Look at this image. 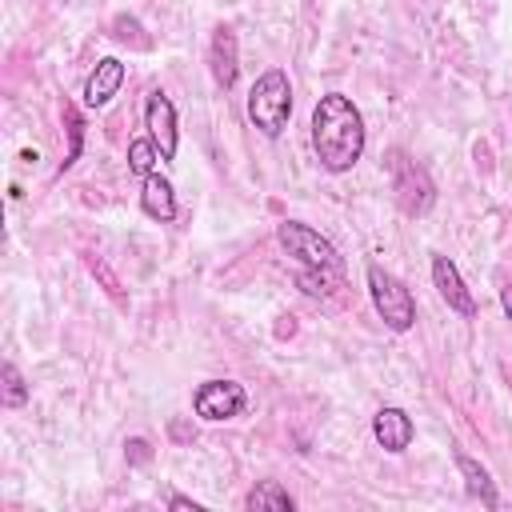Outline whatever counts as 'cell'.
Here are the masks:
<instances>
[{
  "mask_svg": "<svg viewBox=\"0 0 512 512\" xmlns=\"http://www.w3.org/2000/svg\"><path fill=\"white\" fill-rule=\"evenodd\" d=\"M364 116L352 104V96L344 92H324L312 108V152L320 160L324 172L340 176L348 168H356V160L364 156Z\"/></svg>",
  "mask_w": 512,
  "mask_h": 512,
  "instance_id": "6da1fadb",
  "label": "cell"
},
{
  "mask_svg": "<svg viewBox=\"0 0 512 512\" xmlns=\"http://www.w3.org/2000/svg\"><path fill=\"white\" fill-rule=\"evenodd\" d=\"M248 120L268 136L276 140L288 120H292V80L284 68H268L256 76L252 92H248Z\"/></svg>",
  "mask_w": 512,
  "mask_h": 512,
  "instance_id": "7a4b0ae2",
  "label": "cell"
},
{
  "mask_svg": "<svg viewBox=\"0 0 512 512\" xmlns=\"http://www.w3.org/2000/svg\"><path fill=\"white\" fill-rule=\"evenodd\" d=\"M364 276H368V296H372V308H376V316L392 328V332H408L412 324H416V300H412V292L404 288V280L400 276H392L384 264H368L364 268Z\"/></svg>",
  "mask_w": 512,
  "mask_h": 512,
  "instance_id": "3957f363",
  "label": "cell"
},
{
  "mask_svg": "<svg viewBox=\"0 0 512 512\" xmlns=\"http://www.w3.org/2000/svg\"><path fill=\"white\" fill-rule=\"evenodd\" d=\"M276 240L288 256H296L304 268H328V272H340V256H336V244L328 236H320L316 228L300 224V220H280L276 224Z\"/></svg>",
  "mask_w": 512,
  "mask_h": 512,
  "instance_id": "277c9868",
  "label": "cell"
},
{
  "mask_svg": "<svg viewBox=\"0 0 512 512\" xmlns=\"http://www.w3.org/2000/svg\"><path fill=\"white\" fill-rule=\"evenodd\" d=\"M392 192H396L400 212H408V216H424L436 204V184L404 152H392Z\"/></svg>",
  "mask_w": 512,
  "mask_h": 512,
  "instance_id": "5b68a950",
  "label": "cell"
},
{
  "mask_svg": "<svg viewBox=\"0 0 512 512\" xmlns=\"http://www.w3.org/2000/svg\"><path fill=\"white\" fill-rule=\"evenodd\" d=\"M192 408H196V416L208 420V424L236 420V416L248 408V392H244V384H236V380H204V384L196 388V396H192Z\"/></svg>",
  "mask_w": 512,
  "mask_h": 512,
  "instance_id": "8992f818",
  "label": "cell"
},
{
  "mask_svg": "<svg viewBox=\"0 0 512 512\" xmlns=\"http://www.w3.org/2000/svg\"><path fill=\"white\" fill-rule=\"evenodd\" d=\"M144 128L156 140L160 160H172L176 156V144H180V132H176V108H172V100L160 88H152L148 100H144Z\"/></svg>",
  "mask_w": 512,
  "mask_h": 512,
  "instance_id": "52a82bcc",
  "label": "cell"
},
{
  "mask_svg": "<svg viewBox=\"0 0 512 512\" xmlns=\"http://www.w3.org/2000/svg\"><path fill=\"white\" fill-rule=\"evenodd\" d=\"M432 284H436V292H440V300L456 312V316H476V300H472V292L464 288V276H460V268L448 260V256H432Z\"/></svg>",
  "mask_w": 512,
  "mask_h": 512,
  "instance_id": "ba28073f",
  "label": "cell"
},
{
  "mask_svg": "<svg viewBox=\"0 0 512 512\" xmlns=\"http://www.w3.org/2000/svg\"><path fill=\"white\" fill-rule=\"evenodd\" d=\"M372 436H376V444L384 448V452H404L408 444H412V436H416V424H412V416L404 412V408H396V404H384L376 416H372Z\"/></svg>",
  "mask_w": 512,
  "mask_h": 512,
  "instance_id": "9c48e42d",
  "label": "cell"
},
{
  "mask_svg": "<svg viewBox=\"0 0 512 512\" xmlns=\"http://www.w3.org/2000/svg\"><path fill=\"white\" fill-rule=\"evenodd\" d=\"M240 56H236V32L232 28H216L212 32V44H208V68H212V80H216V88H232L236 84V72H240V64H236Z\"/></svg>",
  "mask_w": 512,
  "mask_h": 512,
  "instance_id": "30bf717a",
  "label": "cell"
},
{
  "mask_svg": "<svg viewBox=\"0 0 512 512\" xmlns=\"http://www.w3.org/2000/svg\"><path fill=\"white\" fill-rule=\"evenodd\" d=\"M120 84H124V64H120L116 56L96 60V68H92L88 80H84V104H88V108H104V104L120 92Z\"/></svg>",
  "mask_w": 512,
  "mask_h": 512,
  "instance_id": "8fae6325",
  "label": "cell"
},
{
  "mask_svg": "<svg viewBox=\"0 0 512 512\" xmlns=\"http://www.w3.org/2000/svg\"><path fill=\"white\" fill-rule=\"evenodd\" d=\"M140 208H144L152 220H160V224L176 220V192H172V184H168L160 172L144 176V184H140Z\"/></svg>",
  "mask_w": 512,
  "mask_h": 512,
  "instance_id": "7c38bea8",
  "label": "cell"
},
{
  "mask_svg": "<svg viewBox=\"0 0 512 512\" xmlns=\"http://www.w3.org/2000/svg\"><path fill=\"white\" fill-rule=\"evenodd\" d=\"M456 468H460V476H464V488H468V496H476L484 508H496V504H500V496H496V484H492V476H488V468H484L480 460H472V456L456 452Z\"/></svg>",
  "mask_w": 512,
  "mask_h": 512,
  "instance_id": "4fadbf2b",
  "label": "cell"
},
{
  "mask_svg": "<svg viewBox=\"0 0 512 512\" xmlns=\"http://www.w3.org/2000/svg\"><path fill=\"white\" fill-rule=\"evenodd\" d=\"M244 508L248 512H292L296 500L288 496V488L280 480H260L248 496H244Z\"/></svg>",
  "mask_w": 512,
  "mask_h": 512,
  "instance_id": "5bb4252c",
  "label": "cell"
},
{
  "mask_svg": "<svg viewBox=\"0 0 512 512\" xmlns=\"http://www.w3.org/2000/svg\"><path fill=\"white\" fill-rule=\"evenodd\" d=\"M156 160H160V148L152 136H140V140H128V172L132 176H152L156 172Z\"/></svg>",
  "mask_w": 512,
  "mask_h": 512,
  "instance_id": "9a60e30c",
  "label": "cell"
},
{
  "mask_svg": "<svg viewBox=\"0 0 512 512\" xmlns=\"http://www.w3.org/2000/svg\"><path fill=\"white\" fill-rule=\"evenodd\" d=\"M64 128H68V152H64V160H60V176L80 160V148H84V120H80V112L72 108V104H64Z\"/></svg>",
  "mask_w": 512,
  "mask_h": 512,
  "instance_id": "2e32d148",
  "label": "cell"
},
{
  "mask_svg": "<svg viewBox=\"0 0 512 512\" xmlns=\"http://www.w3.org/2000/svg\"><path fill=\"white\" fill-rule=\"evenodd\" d=\"M0 380H4V408H20L24 400H28V384H24V376H20V368L12 364V360H4V368H0Z\"/></svg>",
  "mask_w": 512,
  "mask_h": 512,
  "instance_id": "e0dca14e",
  "label": "cell"
},
{
  "mask_svg": "<svg viewBox=\"0 0 512 512\" xmlns=\"http://www.w3.org/2000/svg\"><path fill=\"white\" fill-rule=\"evenodd\" d=\"M88 272H92V276H96V280H100V284H104L112 296H120V280H116V272H112V268H108L100 256H88Z\"/></svg>",
  "mask_w": 512,
  "mask_h": 512,
  "instance_id": "ac0fdd59",
  "label": "cell"
},
{
  "mask_svg": "<svg viewBox=\"0 0 512 512\" xmlns=\"http://www.w3.org/2000/svg\"><path fill=\"white\" fill-rule=\"evenodd\" d=\"M324 272H328V268H312V272H304V276H300V284H304V292H308V296H328V292H332V288H328V280H324Z\"/></svg>",
  "mask_w": 512,
  "mask_h": 512,
  "instance_id": "d6986e66",
  "label": "cell"
},
{
  "mask_svg": "<svg viewBox=\"0 0 512 512\" xmlns=\"http://www.w3.org/2000/svg\"><path fill=\"white\" fill-rule=\"evenodd\" d=\"M124 448H128V452H124V456H128V464H148V460H152V448H148V440H144V436H132Z\"/></svg>",
  "mask_w": 512,
  "mask_h": 512,
  "instance_id": "ffe728a7",
  "label": "cell"
},
{
  "mask_svg": "<svg viewBox=\"0 0 512 512\" xmlns=\"http://www.w3.org/2000/svg\"><path fill=\"white\" fill-rule=\"evenodd\" d=\"M168 508H180V512H204V504H200V500H192V496H172V500H168Z\"/></svg>",
  "mask_w": 512,
  "mask_h": 512,
  "instance_id": "44dd1931",
  "label": "cell"
},
{
  "mask_svg": "<svg viewBox=\"0 0 512 512\" xmlns=\"http://www.w3.org/2000/svg\"><path fill=\"white\" fill-rule=\"evenodd\" d=\"M500 304H504V316L512 320V284H504V288H500Z\"/></svg>",
  "mask_w": 512,
  "mask_h": 512,
  "instance_id": "7402d4cb",
  "label": "cell"
}]
</instances>
